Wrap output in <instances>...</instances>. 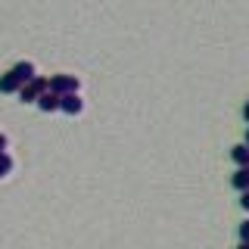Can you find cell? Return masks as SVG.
<instances>
[{"label": "cell", "instance_id": "6da1fadb", "mask_svg": "<svg viewBox=\"0 0 249 249\" xmlns=\"http://www.w3.org/2000/svg\"><path fill=\"white\" fill-rule=\"evenodd\" d=\"M47 88H50V81H47V78H41V75H35L31 81H25V84L19 88V100H22V103H37V97H41Z\"/></svg>", "mask_w": 249, "mask_h": 249}, {"label": "cell", "instance_id": "7a4b0ae2", "mask_svg": "<svg viewBox=\"0 0 249 249\" xmlns=\"http://www.w3.org/2000/svg\"><path fill=\"white\" fill-rule=\"evenodd\" d=\"M50 90L59 93V97L62 93H75L78 90V78L75 75H53L50 78Z\"/></svg>", "mask_w": 249, "mask_h": 249}, {"label": "cell", "instance_id": "3957f363", "mask_svg": "<svg viewBox=\"0 0 249 249\" xmlns=\"http://www.w3.org/2000/svg\"><path fill=\"white\" fill-rule=\"evenodd\" d=\"M59 109H62L66 115H78V112L84 109V100L78 97V90H75V93H62V97H59Z\"/></svg>", "mask_w": 249, "mask_h": 249}, {"label": "cell", "instance_id": "277c9868", "mask_svg": "<svg viewBox=\"0 0 249 249\" xmlns=\"http://www.w3.org/2000/svg\"><path fill=\"white\" fill-rule=\"evenodd\" d=\"M19 88H22V81H19V75L13 72H6V75H0V93H19Z\"/></svg>", "mask_w": 249, "mask_h": 249}, {"label": "cell", "instance_id": "5b68a950", "mask_svg": "<svg viewBox=\"0 0 249 249\" xmlns=\"http://www.w3.org/2000/svg\"><path fill=\"white\" fill-rule=\"evenodd\" d=\"M231 187L240 190V193L249 190V165H240L237 171H233V175H231Z\"/></svg>", "mask_w": 249, "mask_h": 249}, {"label": "cell", "instance_id": "8992f818", "mask_svg": "<svg viewBox=\"0 0 249 249\" xmlns=\"http://www.w3.org/2000/svg\"><path fill=\"white\" fill-rule=\"evenodd\" d=\"M37 106H41L44 112H56V109H59V93H53L50 88H47L41 97H37Z\"/></svg>", "mask_w": 249, "mask_h": 249}, {"label": "cell", "instance_id": "52a82bcc", "mask_svg": "<svg viewBox=\"0 0 249 249\" xmlns=\"http://www.w3.org/2000/svg\"><path fill=\"white\" fill-rule=\"evenodd\" d=\"M231 159L237 162V165H249V143H237L231 150Z\"/></svg>", "mask_w": 249, "mask_h": 249}, {"label": "cell", "instance_id": "ba28073f", "mask_svg": "<svg viewBox=\"0 0 249 249\" xmlns=\"http://www.w3.org/2000/svg\"><path fill=\"white\" fill-rule=\"evenodd\" d=\"M13 72L19 75V81H22V84H25V81H31V78H35V66H31V62H16Z\"/></svg>", "mask_w": 249, "mask_h": 249}, {"label": "cell", "instance_id": "9c48e42d", "mask_svg": "<svg viewBox=\"0 0 249 249\" xmlns=\"http://www.w3.org/2000/svg\"><path fill=\"white\" fill-rule=\"evenodd\" d=\"M10 171H13V159L6 153H0V178H6Z\"/></svg>", "mask_w": 249, "mask_h": 249}, {"label": "cell", "instance_id": "30bf717a", "mask_svg": "<svg viewBox=\"0 0 249 249\" xmlns=\"http://www.w3.org/2000/svg\"><path fill=\"white\" fill-rule=\"evenodd\" d=\"M240 240L249 243V218H246V221H240Z\"/></svg>", "mask_w": 249, "mask_h": 249}, {"label": "cell", "instance_id": "8fae6325", "mask_svg": "<svg viewBox=\"0 0 249 249\" xmlns=\"http://www.w3.org/2000/svg\"><path fill=\"white\" fill-rule=\"evenodd\" d=\"M240 206H243L246 212H249V190H243V193H240Z\"/></svg>", "mask_w": 249, "mask_h": 249}, {"label": "cell", "instance_id": "7c38bea8", "mask_svg": "<svg viewBox=\"0 0 249 249\" xmlns=\"http://www.w3.org/2000/svg\"><path fill=\"white\" fill-rule=\"evenodd\" d=\"M6 143H10V140H6L3 134H0V153H6Z\"/></svg>", "mask_w": 249, "mask_h": 249}, {"label": "cell", "instance_id": "4fadbf2b", "mask_svg": "<svg viewBox=\"0 0 249 249\" xmlns=\"http://www.w3.org/2000/svg\"><path fill=\"white\" fill-rule=\"evenodd\" d=\"M243 119L249 122V100H246V106H243Z\"/></svg>", "mask_w": 249, "mask_h": 249}, {"label": "cell", "instance_id": "5bb4252c", "mask_svg": "<svg viewBox=\"0 0 249 249\" xmlns=\"http://www.w3.org/2000/svg\"><path fill=\"white\" fill-rule=\"evenodd\" d=\"M237 249H249V243H243V240H240V246Z\"/></svg>", "mask_w": 249, "mask_h": 249}, {"label": "cell", "instance_id": "9a60e30c", "mask_svg": "<svg viewBox=\"0 0 249 249\" xmlns=\"http://www.w3.org/2000/svg\"><path fill=\"white\" fill-rule=\"evenodd\" d=\"M243 143H249V128H246V140H243Z\"/></svg>", "mask_w": 249, "mask_h": 249}]
</instances>
